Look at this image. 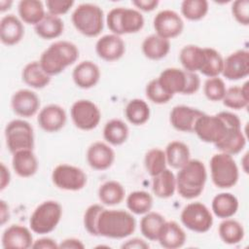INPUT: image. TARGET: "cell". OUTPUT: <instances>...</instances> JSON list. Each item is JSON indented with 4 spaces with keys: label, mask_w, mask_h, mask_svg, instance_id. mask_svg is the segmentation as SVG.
<instances>
[{
    "label": "cell",
    "mask_w": 249,
    "mask_h": 249,
    "mask_svg": "<svg viewBox=\"0 0 249 249\" xmlns=\"http://www.w3.org/2000/svg\"><path fill=\"white\" fill-rule=\"evenodd\" d=\"M236 125H241V122L231 112L223 111L216 115L204 113L196 122L194 132L201 141L215 145L224 138L230 127Z\"/></svg>",
    "instance_id": "1"
},
{
    "label": "cell",
    "mask_w": 249,
    "mask_h": 249,
    "mask_svg": "<svg viewBox=\"0 0 249 249\" xmlns=\"http://www.w3.org/2000/svg\"><path fill=\"white\" fill-rule=\"evenodd\" d=\"M79 58L77 46L69 41L59 40L51 44L41 54L40 64L49 76L60 74Z\"/></svg>",
    "instance_id": "2"
},
{
    "label": "cell",
    "mask_w": 249,
    "mask_h": 249,
    "mask_svg": "<svg viewBox=\"0 0 249 249\" xmlns=\"http://www.w3.org/2000/svg\"><path fill=\"white\" fill-rule=\"evenodd\" d=\"M136 220L131 213L122 209H103L97 222L98 236L121 239L134 232Z\"/></svg>",
    "instance_id": "3"
},
{
    "label": "cell",
    "mask_w": 249,
    "mask_h": 249,
    "mask_svg": "<svg viewBox=\"0 0 249 249\" xmlns=\"http://www.w3.org/2000/svg\"><path fill=\"white\" fill-rule=\"evenodd\" d=\"M176 177V190L186 199H193L201 195L206 180L205 165L199 160H190L181 167Z\"/></svg>",
    "instance_id": "4"
},
{
    "label": "cell",
    "mask_w": 249,
    "mask_h": 249,
    "mask_svg": "<svg viewBox=\"0 0 249 249\" xmlns=\"http://www.w3.org/2000/svg\"><path fill=\"white\" fill-rule=\"evenodd\" d=\"M157 79L161 88L172 96L175 93L191 95L200 88V79L196 73L176 67L165 68Z\"/></svg>",
    "instance_id": "5"
},
{
    "label": "cell",
    "mask_w": 249,
    "mask_h": 249,
    "mask_svg": "<svg viewBox=\"0 0 249 249\" xmlns=\"http://www.w3.org/2000/svg\"><path fill=\"white\" fill-rule=\"evenodd\" d=\"M71 20L74 27L87 37H96L103 30V11L91 3L80 4L72 13Z\"/></svg>",
    "instance_id": "6"
},
{
    "label": "cell",
    "mask_w": 249,
    "mask_h": 249,
    "mask_svg": "<svg viewBox=\"0 0 249 249\" xmlns=\"http://www.w3.org/2000/svg\"><path fill=\"white\" fill-rule=\"evenodd\" d=\"M106 22L109 30L120 36L140 31L144 26V18L138 10L117 7L108 13Z\"/></svg>",
    "instance_id": "7"
},
{
    "label": "cell",
    "mask_w": 249,
    "mask_h": 249,
    "mask_svg": "<svg viewBox=\"0 0 249 249\" xmlns=\"http://www.w3.org/2000/svg\"><path fill=\"white\" fill-rule=\"evenodd\" d=\"M210 174L213 184L220 189L233 187L239 177V171L232 156L218 153L210 159Z\"/></svg>",
    "instance_id": "8"
},
{
    "label": "cell",
    "mask_w": 249,
    "mask_h": 249,
    "mask_svg": "<svg viewBox=\"0 0 249 249\" xmlns=\"http://www.w3.org/2000/svg\"><path fill=\"white\" fill-rule=\"evenodd\" d=\"M62 216V207L55 200H46L39 204L29 219L30 230L38 234L53 231Z\"/></svg>",
    "instance_id": "9"
},
{
    "label": "cell",
    "mask_w": 249,
    "mask_h": 249,
    "mask_svg": "<svg viewBox=\"0 0 249 249\" xmlns=\"http://www.w3.org/2000/svg\"><path fill=\"white\" fill-rule=\"evenodd\" d=\"M6 145L14 154L20 150H33L34 132L31 124L20 119L13 120L5 127Z\"/></svg>",
    "instance_id": "10"
},
{
    "label": "cell",
    "mask_w": 249,
    "mask_h": 249,
    "mask_svg": "<svg viewBox=\"0 0 249 249\" xmlns=\"http://www.w3.org/2000/svg\"><path fill=\"white\" fill-rule=\"evenodd\" d=\"M180 219L187 229L199 233L208 231L213 225L211 211L199 201L187 204L181 212Z\"/></svg>",
    "instance_id": "11"
},
{
    "label": "cell",
    "mask_w": 249,
    "mask_h": 249,
    "mask_svg": "<svg viewBox=\"0 0 249 249\" xmlns=\"http://www.w3.org/2000/svg\"><path fill=\"white\" fill-rule=\"evenodd\" d=\"M53 185L64 191H80L87 184V175L80 167L61 163L55 166L52 173Z\"/></svg>",
    "instance_id": "12"
},
{
    "label": "cell",
    "mask_w": 249,
    "mask_h": 249,
    "mask_svg": "<svg viewBox=\"0 0 249 249\" xmlns=\"http://www.w3.org/2000/svg\"><path fill=\"white\" fill-rule=\"evenodd\" d=\"M70 114L75 126L86 131L95 128L101 119L99 108L95 103L88 99L75 101L71 106Z\"/></svg>",
    "instance_id": "13"
},
{
    "label": "cell",
    "mask_w": 249,
    "mask_h": 249,
    "mask_svg": "<svg viewBox=\"0 0 249 249\" xmlns=\"http://www.w3.org/2000/svg\"><path fill=\"white\" fill-rule=\"evenodd\" d=\"M153 23L156 34L167 40L179 36L184 29L182 18L172 10L159 12L154 18Z\"/></svg>",
    "instance_id": "14"
},
{
    "label": "cell",
    "mask_w": 249,
    "mask_h": 249,
    "mask_svg": "<svg viewBox=\"0 0 249 249\" xmlns=\"http://www.w3.org/2000/svg\"><path fill=\"white\" fill-rule=\"evenodd\" d=\"M226 79L237 81L246 78L249 74V52L237 50L224 59L221 73Z\"/></svg>",
    "instance_id": "15"
},
{
    "label": "cell",
    "mask_w": 249,
    "mask_h": 249,
    "mask_svg": "<svg viewBox=\"0 0 249 249\" xmlns=\"http://www.w3.org/2000/svg\"><path fill=\"white\" fill-rule=\"evenodd\" d=\"M204 113L196 108L177 105L174 106L169 115L171 125L178 131L194 132L195 124L197 119Z\"/></svg>",
    "instance_id": "16"
},
{
    "label": "cell",
    "mask_w": 249,
    "mask_h": 249,
    "mask_svg": "<svg viewBox=\"0 0 249 249\" xmlns=\"http://www.w3.org/2000/svg\"><path fill=\"white\" fill-rule=\"evenodd\" d=\"M11 106L16 115L30 118L38 112L40 108V98L30 89H19L13 94Z\"/></svg>",
    "instance_id": "17"
},
{
    "label": "cell",
    "mask_w": 249,
    "mask_h": 249,
    "mask_svg": "<svg viewBox=\"0 0 249 249\" xmlns=\"http://www.w3.org/2000/svg\"><path fill=\"white\" fill-rule=\"evenodd\" d=\"M97 55L106 61L120 59L125 52V44L121 36L116 34H106L100 37L95 44Z\"/></svg>",
    "instance_id": "18"
},
{
    "label": "cell",
    "mask_w": 249,
    "mask_h": 249,
    "mask_svg": "<svg viewBox=\"0 0 249 249\" xmlns=\"http://www.w3.org/2000/svg\"><path fill=\"white\" fill-rule=\"evenodd\" d=\"M28 228L12 225L2 234V247L5 249H27L32 247L33 236Z\"/></svg>",
    "instance_id": "19"
},
{
    "label": "cell",
    "mask_w": 249,
    "mask_h": 249,
    "mask_svg": "<svg viewBox=\"0 0 249 249\" xmlns=\"http://www.w3.org/2000/svg\"><path fill=\"white\" fill-rule=\"evenodd\" d=\"M65 110L57 104H49L39 112L37 122L40 127L47 132H56L66 124Z\"/></svg>",
    "instance_id": "20"
},
{
    "label": "cell",
    "mask_w": 249,
    "mask_h": 249,
    "mask_svg": "<svg viewBox=\"0 0 249 249\" xmlns=\"http://www.w3.org/2000/svg\"><path fill=\"white\" fill-rule=\"evenodd\" d=\"M89 165L95 170H106L115 160L114 150L106 143L97 141L92 143L87 151Z\"/></svg>",
    "instance_id": "21"
},
{
    "label": "cell",
    "mask_w": 249,
    "mask_h": 249,
    "mask_svg": "<svg viewBox=\"0 0 249 249\" xmlns=\"http://www.w3.org/2000/svg\"><path fill=\"white\" fill-rule=\"evenodd\" d=\"M72 78L77 87L88 89L99 82L100 70L94 62L84 60L75 66L72 72Z\"/></svg>",
    "instance_id": "22"
},
{
    "label": "cell",
    "mask_w": 249,
    "mask_h": 249,
    "mask_svg": "<svg viewBox=\"0 0 249 249\" xmlns=\"http://www.w3.org/2000/svg\"><path fill=\"white\" fill-rule=\"evenodd\" d=\"M24 35V26L21 19L15 15L4 16L0 20V39L6 46L18 44Z\"/></svg>",
    "instance_id": "23"
},
{
    "label": "cell",
    "mask_w": 249,
    "mask_h": 249,
    "mask_svg": "<svg viewBox=\"0 0 249 249\" xmlns=\"http://www.w3.org/2000/svg\"><path fill=\"white\" fill-rule=\"evenodd\" d=\"M186 232L175 221H165L158 237L161 247L166 249H177L186 242Z\"/></svg>",
    "instance_id": "24"
},
{
    "label": "cell",
    "mask_w": 249,
    "mask_h": 249,
    "mask_svg": "<svg viewBox=\"0 0 249 249\" xmlns=\"http://www.w3.org/2000/svg\"><path fill=\"white\" fill-rule=\"evenodd\" d=\"M12 165L19 177L28 178L36 173L38 160L32 150H20L13 154Z\"/></svg>",
    "instance_id": "25"
},
{
    "label": "cell",
    "mask_w": 249,
    "mask_h": 249,
    "mask_svg": "<svg viewBox=\"0 0 249 249\" xmlns=\"http://www.w3.org/2000/svg\"><path fill=\"white\" fill-rule=\"evenodd\" d=\"M245 145L246 138L242 132L241 125H236L230 127L224 138L215 144V147L222 153L233 156L241 152Z\"/></svg>",
    "instance_id": "26"
},
{
    "label": "cell",
    "mask_w": 249,
    "mask_h": 249,
    "mask_svg": "<svg viewBox=\"0 0 249 249\" xmlns=\"http://www.w3.org/2000/svg\"><path fill=\"white\" fill-rule=\"evenodd\" d=\"M238 199L231 193H221L216 195L211 203L214 215L220 219H228L232 217L238 209Z\"/></svg>",
    "instance_id": "27"
},
{
    "label": "cell",
    "mask_w": 249,
    "mask_h": 249,
    "mask_svg": "<svg viewBox=\"0 0 249 249\" xmlns=\"http://www.w3.org/2000/svg\"><path fill=\"white\" fill-rule=\"evenodd\" d=\"M170 51V41L157 34L147 36L142 43L144 55L152 60H160L167 55Z\"/></svg>",
    "instance_id": "28"
},
{
    "label": "cell",
    "mask_w": 249,
    "mask_h": 249,
    "mask_svg": "<svg viewBox=\"0 0 249 249\" xmlns=\"http://www.w3.org/2000/svg\"><path fill=\"white\" fill-rule=\"evenodd\" d=\"M21 77L22 81L33 89H43L51 82V76L44 71L39 61L27 63L22 69Z\"/></svg>",
    "instance_id": "29"
},
{
    "label": "cell",
    "mask_w": 249,
    "mask_h": 249,
    "mask_svg": "<svg viewBox=\"0 0 249 249\" xmlns=\"http://www.w3.org/2000/svg\"><path fill=\"white\" fill-rule=\"evenodd\" d=\"M152 190L154 195L160 198H168L176 191V177L174 173L165 168L157 176L153 177Z\"/></svg>",
    "instance_id": "30"
},
{
    "label": "cell",
    "mask_w": 249,
    "mask_h": 249,
    "mask_svg": "<svg viewBox=\"0 0 249 249\" xmlns=\"http://www.w3.org/2000/svg\"><path fill=\"white\" fill-rule=\"evenodd\" d=\"M36 34L45 39L52 40L59 37L64 30L63 20L59 17L46 14L43 19L34 26Z\"/></svg>",
    "instance_id": "31"
},
{
    "label": "cell",
    "mask_w": 249,
    "mask_h": 249,
    "mask_svg": "<svg viewBox=\"0 0 249 249\" xmlns=\"http://www.w3.org/2000/svg\"><path fill=\"white\" fill-rule=\"evenodd\" d=\"M179 59L184 70L196 73L203 64L204 50L196 45H186L180 51Z\"/></svg>",
    "instance_id": "32"
},
{
    "label": "cell",
    "mask_w": 249,
    "mask_h": 249,
    "mask_svg": "<svg viewBox=\"0 0 249 249\" xmlns=\"http://www.w3.org/2000/svg\"><path fill=\"white\" fill-rule=\"evenodd\" d=\"M18 11L21 21L34 26L46 16L45 7L39 0H21L18 3Z\"/></svg>",
    "instance_id": "33"
},
{
    "label": "cell",
    "mask_w": 249,
    "mask_h": 249,
    "mask_svg": "<svg viewBox=\"0 0 249 249\" xmlns=\"http://www.w3.org/2000/svg\"><path fill=\"white\" fill-rule=\"evenodd\" d=\"M164 153L167 164L175 169H180L191 160L188 145L178 140L168 143Z\"/></svg>",
    "instance_id": "34"
},
{
    "label": "cell",
    "mask_w": 249,
    "mask_h": 249,
    "mask_svg": "<svg viewBox=\"0 0 249 249\" xmlns=\"http://www.w3.org/2000/svg\"><path fill=\"white\" fill-rule=\"evenodd\" d=\"M125 191L123 185L115 180L104 182L98 189V198L104 205H117L124 198Z\"/></svg>",
    "instance_id": "35"
},
{
    "label": "cell",
    "mask_w": 249,
    "mask_h": 249,
    "mask_svg": "<svg viewBox=\"0 0 249 249\" xmlns=\"http://www.w3.org/2000/svg\"><path fill=\"white\" fill-rule=\"evenodd\" d=\"M128 127L120 119H112L106 123L103 128V137L111 145L119 146L124 143L128 137Z\"/></svg>",
    "instance_id": "36"
},
{
    "label": "cell",
    "mask_w": 249,
    "mask_h": 249,
    "mask_svg": "<svg viewBox=\"0 0 249 249\" xmlns=\"http://www.w3.org/2000/svg\"><path fill=\"white\" fill-rule=\"evenodd\" d=\"M222 101L226 107L233 110H240L246 108L249 104L248 83L246 82L241 87L233 86L227 89Z\"/></svg>",
    "instance_id": "37"
},
{
    "label": "cell",
    "mask_w": 249,
    "mask_h": 249,
    "mask_svg": "<svg viewBox=\"0 0 249 249\" xmlns=\"http://www.w3.org/2000/svg\"><path fill=\"white\" fill-rule=\"evenodd\" d=\"M165 222L164 217L154 211L144 214L140 221V231L145 238L151 241L158 240L160 231Z\"/></svg>",
    "instance_id": "38"
},
{
    "label": "cell",
    "mask_w": 249,
    "mask_h": 249,
    "mask_svg": "<svg viewBox=\"0 0 249 249\" xmlns=\"http://www.w3.org/2000/svg\"><path fill=\"white\" fill-rule=\"evenodd\" d=\"M124 115L130 124L134 125H141L150 118V107L143 99L134 98L126 104Z\"/></svg>",
    "instance_id": "39"
},
{
    "label": "cell",
    "mask_w": 249,
    "mask_h": 249,
    "mask_svg": "<svg viewBox=\"0 0 249 249\" xmlns=\"http://www.w3.org/2000/svg\"><path fill=\"white\" fill-rule=\"evenodd\" d=\"M218 232L223 242L230 245L239 243L244 237L243 226L238 221L230 218L220 223Z\"/></svg>",
    "instance_id": "40"
},
{
    "label": "cell",
    "mask_w": 249,
    "mask_h": 249,
    "mask_svg": "<svg viewBox=\"0 0 249 249\" xmlns=\"http://www.w3.org/2000/svg\"><path fill=\"white\" fill-rule=\"evenodd\" d=\"M204 60L199 72L208 77H219L223 70L224 58L221 53L213 48H203Z\"/></svg>",
    "instance_id": "41"
},
{
    "label": "cell",
    "mask_w": 249,
    "mask_h": 249,
    "mask_svg": "<svg viewBox=\"0 0 249 249\" xmlns=\"http://www.w3.org/2000/svg\"><path fill=\"white\" fill-rule=\"evenodd\" d=\"M126 206L136 215H144L153 207V197L145 191L131 192L126 197Z\"/></svg>",
    "instance_id": "42"
},
{
    "label": "cell",
    "mask_w": 249,
    "mask_h": 249,
    "mask_svg": "<svg viewBox=\"0 0 249 249\" xmlns=\"http://www.w3.org/2000/svg\"><path fill=\"white\" fill-rule=\"evenodd\" d=\"M144 163L147 172L152 177L157 176L166 168L167 162L164 151L160 148L150 149L145 155Z\"/></svg>",
    "instance_id": "43"
},
{
    "label": "cell",
    "mask_w": 249,
    "mask_h": 249,
    "mask_svg": "<svg viewBox=\"0 0 249 249\" xmlns=\"http://www.w3.org/2000/svg\"><path fill=\"white\" fill-rule=\"evenodd\" d=\"M206 0H184L181 4V13L189 20H199L208 13Z\"/></svg>",
    "instance_id": "44"
},
{
    "label": "cell",
    "mask_w": 249,
    "mask_h": 249,
    "mask_svg": "<svg viewBox=\"0 0 249 249\" xmlns=\"http://www.w3.org/2000/svg\"><path fill=\"white\" fill-rule=\"evenodd\" d=\"M227 88L225 82L219 77L208 78L204 82L203 92L207 99L210 101H221L226 93Z\"/></svg>",
    "instance_id": "45"
},
{
    "label": "cell",
    "mask_w": 249,
    "mask_h": 249,
    "mask_svg": "<svg viewBox=\"0 0 249 249\" xmlns=\"http://www.w3.org/2000/svg\"><path fill=\"white\" fill-rule=\"evenodd\" d=\"M146 96L149 100L156 104H164L167 103L173 96L169 93H167L160 85L158 79L151 80L145 89Z\"/></svg>",
    "instance_id": "46"
},
{
    "label": "cell",
    "mask_w": 249,
    "mask_h": 249,
    "mask_svg": "<svg viewBox=\"0 0 249 249\" xmlns=\"http://www.w3.org/2000/svg\"><path fill=\"white\" fill-rule=\"evenodd\" d=\"M104 207L101 204H91L89 205L87 210L85 211L84 214V227L86 231L93 235V236H98V231H97V222L100 213Z\"/></svg>",
    "instance_id": "47"
},
{
    "label": "cell",
    "mask_w": 249,
    "mask_h": 249,
    "mask_svg": "<svg viewBox=\"0 0 249 249\" xmlns=\"http://www.w3.org/2000/svg\"><path fill=\"white\" fill-rule=\"evenodd\" d=\"M231 14L235 20L242 24H249V1L248 0H236L231 5Z\"/></svg>",
    "instance_id": "48"
},
{
    "label": "cell",
    "mask_w": 249,
    "mask_h": 249,
    "mask_svg": "<svg viewBox=\"0 0 249 249\" xmlns=\"http://www.w3.org/2000/svg\"><path fill=\"white\" fill-rule=\"evenodd\" d=\"M74 5L72 0H48L46 1V6L49 14L59 17L66 14Z\"/></svg>",
    "instance_id": "49"
},
{
    "label": "cell",
    "mask_w": 249,
    "mask_h": 249,
    "mask_svg": "<svg viewBox=\"0 0 249 249\" xmlns=\"http://www.w3.org/2000/svg\"><path fill=\"white\" fill-rule=\"evenodd\" d=\"M32 248H36V249H56V248H59V246L55 242V240H53L50 237H42V238H39V239H37L33 242Z\"/></svg>",
    "instance_id": "50"
},
{
    "label": "cell",
    "mask_w": 249,
    "mask_h": 249,
    "mask_svg": "<svg viewBox=\"0 0 249 249\" xmlns=\"http://www.w3.org/2000/svg\"><path fill=\"white\" fill-rule=\"evenodd\" d=\"M132 4L141 11L151 12L158 7L159 1L158 0H134L132 1Z\"/></svg>",
    "instance_id": "51"
},
{
    "label": "cell",
    "mask_w": 249,
    "mask_h": 249,
    "mask_svg": "<svg viewBox=\"0 0 249 249\" xmlns=\"http://www.w3.org/2000/svg\"><path fill=\"white\" fill-rule=\"evenodd\" d=\"M122 248H127V249H147L149 248V244L141 239V238H131L127 241H125L123 245Z\"/></svg>",
    "instance_id": "52"
},
{
    "label": "cell",
    "mask_w": 249,
    "mask_h": 249,
    "mask_svg": "<svg viewBox=\"0 0 249 249\" xmlns=\"http://www.w3.org/2000/svg\"><path fill=\"white\" fill-rule=\"evenodd\" d=\"M59 248H66V249H83L85 248L84 243L78 239V238H74V237H70V238H66L64 240H62L60 242V244H58Z\"/></svg>",
    "instance_id": "53"
},
{
    "label": "cell",
    "mask_w": 249,
    "mask_h": 249,
    "mask_svg": "<svg viewBox=\"0 0 249 249\" xmlns=\"http://www.w3.org/2000/svg\"><path fill=\"white\" fill-rule=\"evenodd\" d=\"M11 181V174L7 166L2 162L1 163V181H0V190L3 191L9 185Z\"/></svg>",
    "instance_id": "54"
},
{
    "label": "cell",
    "mask_w": 249,
    "mask_h": 249,
    "mask_svg": "<svg viewBox=\"0 0 249 249\" xmlns=\"http://www.w3.org/2000/svg\"><path fill=\"white\" fill-rule=\"evenodd\" d=\"M0 220H1V225H4L7 221L10 219V212H9V206L8 204L2 199L0 201Z\"/></svg>",
    "instance_id": "55"
},
{
    "label": "cell",
    "mask_w": 249,
    "mask_h": 249,
    "mask_svg": "<svg viewBox=\"0 0 249 249\" xmlns=\"http://www.w3.org/2000/svg\"><path fill=\"white\" fill-rule=\"evenodd\" d=\"M12 4H13L12 1H8V0L0 1V11L1 12H5L6 10H9Z\"/></svg>",
    "instance_id": "56"
}]
</instances>
